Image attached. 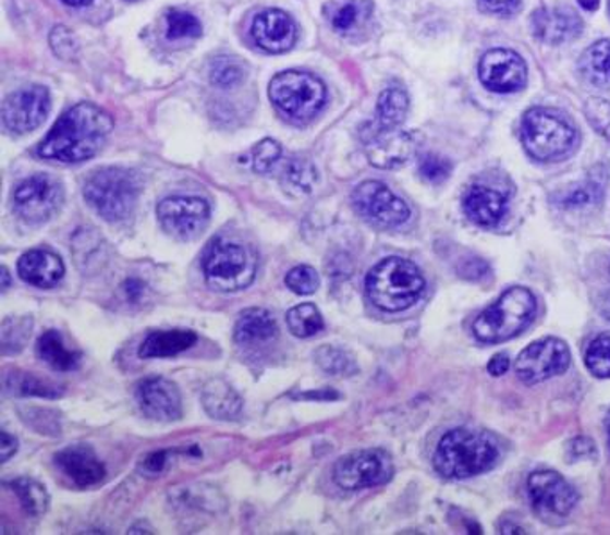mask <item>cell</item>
<instances>
[{
	"label": "cell",
	"instance_id": "6da1fadb",
	"mask_svg": "<svg viewBox=\"0 0 610 535\" xmlns=\"http://www.w3.org/2000/svg\"><path fill=\"white\" fill-rule=\"evenodd\" d=\"M111 131L110 113L90 102H80L58 119L38 146V156L60 163H83L105 147Z\"/></svg>",
	"mask_w": 610,
	"mask_h": 535
},
{
	"label": "cell",
	"instance_id": "7a4b0ae2",
	"mask_svg": "<svg viewBox=\"0 0 610 535\" xmlns=\"http://www.w3.org/2000/svg\"><path fill=\"white\" fill-rule=\"evenodd\" d=\"M500 459V446L484 430L455 428L448 431L434 455L437 473L450 481H464L492 470Z\"/></svg>",
	"mask_w": 610,
	"mask_h": 535
},
{
	"label": "cell",
	"instance_id": "3957f363",
	"mask_svg": "<svg viewBox=\"0 0 610 535\" xmlns=\"http://www.w3.org/2000/svg\"><path fill=\"white\" fill-rule=\"evenodd\" d=\"M425 276L414 262L389 256L369 270L366 292L370 303L383 312H403L425 292Z\"/></svg>",
	"mask_w": 610,
	"mask_h": 535
},
{
	"label": "cell",
	"instance_id": "277c9868",
	"mask_svg": "<svg viewBox=\"0 0 610 535\" xmlns=\"http://www.w3.org/2000/svg\"><path fill=\"white\" fill-rule=\"evenodd\" d=\"M141 192V175L121 167L91 172L83 189L86 203L108 222H121L133 216Z\"/></svg>",
	"mask_w": 610,
	"mask_h": 535
},
{
	"label": "cell",
	"instance_id": "5b68a950",
	"mask_svg": "<svg viewBox=\"0 0 610 535\" xmlns=\"http://www.w3.org/2000/svg\"><path fill=\"white\" fill-rule=\"evenodd\" d=\"M206 283L217 292L244 291L255 281L258 255L251 245L224 236L213 239L203 258Z\"/></svg>",
	"mask_w": 610,
	"mask_h": 535
},
{
	"label": "cell",
	"instance_id": "8992f818",
	"mask_svg": "<svg viewBox=\"0 0 610 535\" xmlns=\"http://www.w3.org/2000/svg\"><path fill=\"white\" fill-rule=\"evenodd\" d=\"M537 300L525 287H512L473 323V333L484 344H498L520 336L536 316Z\"/></svg>",
	"mask_w": 610,
	"mask_h": 535
},
{
	"label": "cell",
	"instance_id": "52a82bcc",
	"mask_svg": "<svg viewBox=\"0 0 610 535\" xmlns=\"http://www.w3.org/2000/svg\"><path fill=\"white\" fill-rule=\"evenodd\" d=\"M521 141L526 153L539 161H551L568 155L576 142L570 121L556 111L534 108L526 111L521 124Z\"/></svg>",
	"mask_w": 610,
	"mask_h": 535
},
{
	"label": "cell",
	"instance_id": "ba28073f",
	"mask_svg": "<svg viewBox=\"0 0 610 535\" xmlns=\"http://www.w3.org/2000/svg\"><path fill=\"white\" fill-rule=\"evenodd\" d=\"M269 97L292 121L308 122L325 108L326 86L316 75L286 71L270 81Z\"/></svg>",
	"mask_w": 610,
	"mask_h": 535
},
{
	"label": "cell",
	"instance_id": "9c48e42d",
	"mask_svg": "<svg viewBox=\"0 0 610 535\" xmlns=\"http://www.w3.org/2000/svg\"><path fill=\"white\" fill-rule=\"evenodd\" d=\"M394 475V464L387 451L378 448L353 451L342 457L333 467V481L344 490L370 489L383 486Z\"/></svg>",
	"mask_w": 610,
	"mask_h": 535
},
{
	"label": "cell",
	"instance_id": "30bf717a",
	"mask_svg": "<svg viewBox=\"0 0 610 535\" xmlns=\"http://www.w3.org/2000/svg\"><path fill=\"white\" fill-rule=\"evenodd\" d=\"M65 192L52 175L35 174L13 192V211L27 224H41L60 211Z\"/></svg>",
	"mask_w": 610,
	"mask_h": 535
},
{
	"label": "cell",
	"instance_id": "8fae6325",
	"mask_svg": "<svg viewBox=\"0 0 610 535\" xmlns=\"http://www.w3.org/2000/svg\"><path fill=\"white\" fill-rule=\"evenodd\" d=\"M534 512L548 525H561L575 509L578 495L556 471H536L528 478Z\"/></svg>",
	"mask_w": 610,
	"mask_h": 535
},
{
	"label": "cell",
	"instance_id": "7c38bea8",
	"mask_svg": "<svg viewBox=\"0 0 610 535\" xmlns=\"http://www.w3.org/2000/svg\"><path fill=\"white\" fill-rule=\"evenodd\" d=\"M356 211L370 224L398 228L411 219V208L380 181H364L351 195Z\"/></svg>",
	"mask_w": 610,
	"mask_h": 535
},
{
	"label": "cell",
	"instance_id": "4fadbf2b",
	"mask_svg": "<svg viewBox=\"0 0 610 535\" xmlns=\"http://www.w3.org/2000/svg\"><path fill=\"white\" fill-rule=\"evenodd\" d=\"M570 348L561 339L546 337L528 345L515 361V375L526 386H536L540 381L550 380L562 375L570 367Z\"/></svg>",
	"mask_w": 610,
	"mask_h": 535
},
{
	"label": "cell",
	"instance_id": "5bb4252c",
	"mask_svg": "<svg viewBox=\"0 0 610 535\" xmlns=\"http://www.w3.org/2000/svg\"><path fill=\"white\" fill-rule=\"evenodd\" d=\"M156 216L169 235L191 241L199 236L210 222V205L200 197L174 195L161 200Z\"/></svg>",
	"mask_w": 610,
	"mask_h": 535
},
{
	"label": "cell",
	"instance_id": "9a60e30c",
	"mask_svg": "<svg viewBox=\"0 0 610 535\" xmlns=\"http://www.w3.org/2000/svg\"><path fill=\"white\" fill-rule=\"evenodd\" d=\"M50 97L44 86H25L5 97L2 105L4 127L15 135H25L36 130L49 115Z\"/></svg>",
	"mask_w": 610,
	"mask_h": 535
},
{
	"label": "cell",
	"instance_id": "2e32d148",
	"mask_svg": "<svg viewBox=\"0 0 610 535\" xmlns=\"http://www.w3.org/2000/svg\"><path fill=\"white\" fill-rule=\"evenodd\" d=\"M481 85L498 94H511L525 86L526 65L514 50L492 49L480 60Z\"/></svg>",
	"mask_w": 610,
	"mask_h": 535
},
{
	"label": "cell",
	"instance_id": "e0dca14e",
	"mask_svg": "<svg viewBox=\"0 0 610 535\" xmlns=\"http://www.w3.org/2000/svg\"><path fill=\"white\" fill-rule=\"evenodd\" d=\"M367 158L378 169H395L405 166L417 153V138L406 131H381L362 135Z\"/></svg>",
	"mask_w": 610,
	"mask_h": 535
},
{
	"label": "cell",
	"instance_id": "ac0fdd59",
	"mask_svg": "<svg viewBox=\"0 0 610 535\" xmlns=\"http://www.w3.org/2000/svg\"><path fill=\"white\" fill-rule=\"evenodd\" d=\"M136 401L144 415L152 421L172 423L183 415L180 389L167 378H147L142 381L136 389Z\"/></svg>",
	"mask_w": 610,
	"mask_h": 535
},
{
	"label": "cell",
	"instance_id": "d6986e66",
	"mask_svg": "<svg viewBox=\"0 0 610 535\" xmlns=\"http://www.w3.org/2000/svg\"><path fill=\"white\" fill-rule=\"evenodd\" d=\"M582 19L570 5L542 8L532 15V33L537 40L559 46L582 33Z\"/></svg>",
	"mask_w": 610,
	"mask_h": 535
},
{
	"label": "cell",
	"instance_id": "ffe728a7",
	"mask_svg": "<svg viewBox=\"0 0 610 535\" xmlns=\"http://www.w3.org/2000/svg\"><path fill=\"white\" fill-rule=\"evenodd\" d=\"M251 36L260 49L270 54H281L294 46L297 29L285 11L267 10L253 21Z\"/></svg>",
	"mask_w": 610,
	"mask_h": 535
},
{
	"label": "cell",
	"instance_id": "44dd1931",
	"mask_svg": "<svg viewBox=\"0 0 610 535\" xmlns=\"http://www.w3.org/2000/svg\"><path fill=\"white\" fill-rule=\"evenodd\" d=\"M56 465L81 489L97 486L105 481L106 467L88 446H69L56 455Z\"/></svg>",
	"mask_w": 610,
	"mask_h": 535
},
{
	"label": "cell",
	"instance_id": "7402d4cb",
	"mask_svg": "<svg viewBox=\"0 0 610 535\" xmlns=\"http://www.w3.org/2000/svg\"><path fill=\"white\" fill-rule=\"evenodd\" d=\"M16 270L25 283L38 289H52L63 280L65 264L50 251L35 250L21 256Z\"/></svg>",
	"mask_w": 610,
	"mask_h": 535
},
{
	"label": "cell",
	"instance_id": "603a6c76",
	"mask_svg": "<svg viewBox=\"0 0 610 535\" xmlns=\"http://www.w3.org/2000/svg\"><path fill=\"white\" fill-rule=\"evenodd\" d=\"M507 197L490 186H471L464 195L465 216L475 224L492 228L498 224L507 214Z\"/></svg>",
	"mask_w": 610,
	"mask_h": 535
},
{
	"label": "cell",
	"instance_id": "cb8c5ba5",
	"mask_svg": "<svg viewBox=\"0 0 610 535\" xmlns=\"http://www.w3.org/2000/svg\"><path fill=\"white\" fill-rule=\"evenodd\" d=\"M197 333L192 330L152 331L142 342L138 355L141 358H171L196 345Z\"/></svg>",
	"mask_w": 610,
	"mask_h": 535
},
{
	"label": "cell",
	"instance_id": "d4e9b609",
	"mask_svg": "<svg viewBox=\"0 0 610 535\" xmlns=\"http://www.w3.org/2000/svg\"><path fill=\"white\" fill-rule=\"evenodd\" d=\"M408 113V96L403 88H387L381 92L378 106H376V119L367 124L361 135L367 133H381V131L398 130Z\"/></svg>",
	"mask_w": 610,
	"mask_h": 535
},
{
	"label": "cell",
	"instance_id": "484cf974",
	"mask_svg": "<svg viewBox=\"0 0 610 535\" xmlns=\"http://www.w3.org/2000/svg\"><path fill=\"white\" fill-rule=\"evenodd\" d=\"M200 401H203L205 411L213 420H235L242 411L241 396L236 394V390L228 381L220 380V378L206 384L203 394H200Z\"/></svg>",
	"mask_w": 610,
	"mask_h": 535
},
{
	"label": "cell",
	"instance_id": "4316f807",
	"mask_svg": "<svg viewBox=\"0 0 610 535\" xmlns=\"http://www.w3.org/2000/svg\"><path fill=\"white\" fill-rule=\"evenodd\" d=\"M36 351L41 361L49 365L50 369L60 370V373H69L75 370L83 361V353L72 350L66 345L65 339L58 330H47L44 336L38 339Z\"/></svg>",
	"mask_w": 610,
	"mask_h": 535
},
{
	"label": "cell",
	"instance_id": "83f0119b",
	"mask_svg": "<svg viewBox=\"0 0 610 535\" xmlns=\"http://www.w3.org/2000/svg\"><path fill=\"white\" fill-rule=\"evenodd\" d=\"M278 336V325L266 308H249L242 312L235 325V341L241 344H260Z\"/></svg>",
	"mask_w": 610,
	"mask_h": 535
},
{
	"label": "cell",
	"instance_id": "f1b7e54d",
	"mask_svg": "<svg viewBox=\"0 0 610 535\" xmlns=\"http://www.w3.org/2000/svg\"><path fill=\"white\" fill-rule=\"evenodd\" d=\"M581 72L589 85L610 88V40L596 41L582 54Z\"/></svg>",
	"mask_w": 610,
	"mask_h": 535
},
{
	"label": "cell",
	"instance_id": "f546056e",
	"mask_svg": "<svg viewBox=\"0 0 610 535\" xmlns=\"http://www.w3.org/2000/svg\"><path fill=\"white\" fill-rule=\"evenodd\" d=\"M280 180L285 192L295 195V197L312 194L317 183L316 166L306 158L295 156V158L286 161L283 171H281Z\"/></svg>",
	"mask_w": 610,
	"mask_h": 535
},
{
	"label": "cell",
	"instance_id": "4dcf8cb0",
	"mask_svg": "<svg viewBox=\"0 0 610 535\" xmlns=\"http://www.w3.org/2000/svg\"><path fill=\"white\" fill-rule=\"evenodd\" d=\"M5 392L15 396H38V398H60L63 390L47 380H40L33 373L11 370L4 376Z\"/></svg>",
	"mask_w": 610,
	"mask_h": 535
},
{
	"label": "cell",
	"instance_id": "1f68e13d",
	"mask_svg": "<svg viewBox=\"0 0 610 535\" xmlns=\"http://www.w3.org/2000/svg\"><path fill=\"white\" fill-rule=\"evenodd\" d=\"M286 326L297 339H310L325 328V319L316 305L303 303L286 312Z\"/></svg>",
	"mask_w": 610,
	"mask_h": 535
},
{
	"label": "cell",
	"instance_id": "d6a6232c",
	"mask_svg": "<svg viewBox=\"0 0 610 535\" xmlns=\"http://www.w3.org/2000/svg\"><path fill=\"white\" fill-rule=\"evenodd\" d=\"M11 489L19 496L24 511L35 518L46 514L49 509V495L46 487L33 478H16L10 482Z\"/></svg>",
	"mask_w": 610,
	"mask_h": 535
},
{
	"label": "cell",
	"instance_id": "836d02e7",
	"mask_svg": "<svg viewBox=\"0 0 610 535\" xmlns=\"http://www.w3.org/2000/svg\"><path fill=\"white\" fill-rule=\"evenodd\" d=\"M373 13V2L369 0H345L331 15V25L339 33H350L361 27Z\"/></svg>",
	"mask_w": 610,
	"mask_h": 535
},
{
	"label": "cell",
	"instance_id": "e575fe53",
	"mask_svg": "<svg viewBox=\"0 0 610 535\" xmlns=\"http://www.w3.org/2000/svg\"><path fill=\"white\" fill-rule=\"evenodd\" d=\"M316 362L320 369L333 376H350L356 370L355 361L347 351L337 345H322L316 351Z\"/></svg>",
	"mask_w": 610,
	"mask_h": 535
},
{
	"label": "cell",
	"instance_id": "d590c367",
	"mask_svg": "<svg viewBox=\"0 0 610 535\" xmlns=\"http://www.w3.org/2000/svg\"><path fill=\"white\" fill-rule=\"evenodd\" d=\"M245 77V69L241 61L231 56H219L211 61L210 80L220 88H231L242 83Z\"/></svg>",
	"mask_w": 610,
	"mask_h": 535
},
{
	"label": "cell",
	"instance_id": "8d00e7d4",
	"mask_svg": "<svg viewBox=\"0 0 610 535\" xmlns=\"http://www.w3.org/2000/svg\"><path fill=\"white\" fill-rule=\"evenodd\" d=\"M200 33H203L200 22L192 13L183 10L169 11V15H167V36L171 40L197 38Z\"/></svg>",
	"mask_w": 610,
	"mask_h": 535
},
{
	"label": "cell",
	"instance_id": "74e56055",
	"mask_svg": "<svg viewBox=\"0 0 610 535\" xmlns=\"http://www.w3.org/2000/svg\"><path fill=\"white\" fill-rule=\"evenodd\" d=\"M587 369L598 378H610V336L596 337L586 351Z\"/></svg>",
	"mask_w": 610,
	"mask_h": 535
},
{
	"label": "cell",
	"instance_id": "f35d334b",
	"mask_svg": "<svg viewBox=\"0 0 610 535\" xmlns=\"http://www.w3.org/2000/svg\"><path fill=\"white\" fill-rule=\"evenodd\" d=\"M285 285L297 295H310L320 287V278L314 267L300 266L289 270L285 276Z\"/></svg>",
	"mask_w": 610,
	"mask_h": 535
},
{
	"label": "cell",
	"instance_id": "ab89813d",
	"mask_svg": "<svg viewBox=\"0 0 610 535\" xmlns=\"http://www.w3.org/2000/svg\"><path fill=\"white\" fill-rule=\"evenodd\" d=\"M281 158V146L272 138L261 141L253 149V169L258 174H269Z\"/></svg>",
	"mask_w": 610,
	"mask_h": 535
},
{
	"label": "cell",
	"instance_id": "60d3db41",
	"mask_svg": "<svg viewBox=\"0 0 610 535\" xmlns=\"http://www.w3.org/2000/svg\"><path fill=\"white\" fill-rule=\"evenodd\" d=\"M601 189L598 185H593V183H586V185H576L570 191L564 192V194L557 197V205H561L562 208H581V206L593 205L598 200V194H600Z\"/></svg>",
	"mask_w": 610,
	"mask_h": 535
},
{
	"label": "cell",
	"instance_id": "b9f144b4",
	"mask_svg": "<svg viewBox=\"0 0 610 535\" xmlns=\"http://www.w3.org/2000/svg\"><path fill=\"white\" fill-rule=\"evenodd\" d=\"M419 172L430 183H442L451 174L450 161L437 155H426L420 158Z\"/></svg>",
	"mask_w": 610,
	"mask_h": 535
},
{
	"label": "cell",
	"instance_id": "7bdbcfd3",
	"mask_svg": "<svg viewBox=\"0 0 610 535\" xmlns=\"http://www.w3.org/2000/svg\"><path fill=\"white\" fill-rule=\"evenodd\" d=\"M587 119L596 130L610 136V105L603 99H590L586 106Z\"/></svg>",
	"mask_w": 610,
	"mask_h": 535
},
{
	"label": "cell",
	"instance_id": "ee69618b",
	"mask_svg": "<svg viewBox=\"0 0 610 535\" xmlns=\"http://www.w3.org/2000/svg\"><path fill=\"white\" fill-rule=\"evenodd\" d=\"M50 46L54 49L56 54L60 56L61 60H72L75 50H77L71 31L65 29V27H54L52 35H50Z\"/></svg>",
	"mask_w": 610,
	"mask_h": 535
},
{
	"label": "cell",
	"instance_id": "f6af8a7d",
	"mask_svg": "<svg viewBox=\"0 0 610 535\" xmlns=\"http://www.w3.org/2000/svg\"><path fill=\"white\" fill-rule=\"evenodd\" d=\"M478 5L484 13L509 16L520 10L521 0H478Z\"/></svg>",
	"mask_w": 610,
	"mask_h": 535
},
{
	"label": "cell",
	"instance_id": "bcb514c9",
	"mask_svg": "<svg viewBox=\"0 0 610 535\" xmlns=\"http://www.w3.org/2000/svg\"><path fill=\"white\" fill-rule=\"evenodd\" d=\"M167 464V451H156V453H150L147 457L144 464H142V470H146L149 475H160L163 467Z\"/></svg>",
	"mask_w": 610,
	"mask_h": 535
},
{
	"label": "cell",
	"instance_id": "7dc6e473",
	"mask_svg": "<svg viewBox=\"0 0 610 535\" xmlns=\"http://www.w3.org/2000/svg\"><path fill=\"white\" fill-rule=\"evenodd\" d=\"M509 369H511V358L507 353H498V355L492 356L489 365H487V370L492 376H503Z\"/></svg>",
	"mask_w": 610,
	"mask_h": 535
},
{
	"label": "cell",
	"instance_id": "c3c4849f",
	"mask_svg": "<svg viewBox=\"0 0 610 535\" xmlns=\"http://www.w3.org/2000/svg\"><path fill=\"white\" fill-rule=\"evenodd\" d=\"M19 450V442L15 437L10 436L8 431H0V451H2V462L10 461L11 457L15 455Z\"/></svg>",
	"mask_w": 610,
	"mask_h": 535
},
{
	"label": "cell",
	"instance_id": "681fc988",
	"mask_svg": "<svg viewBox=\"0 0 610 535\" xmlns=\"http://www.w3.org/2000/svg\"><path fill=\"white\" fill-rule=\"evenodd\" d=\"M124 292L125 295H127V300L138 301L141 300V295L144 294V285H142V281L131 278V280L124 283Z\"/></svg>",
	"mask_w": 610,
	"mask_h": 535
},
{
	"label": "cell",
	"instance_id": "f907efd6",
	"mask_svg": "<svg viewBox=\"0 0 610 535\" xmlns=\"http://www.w3.org/2000/svg\"><path fill=\"white\" fill-rule=\"evenodd\" d=\"M571 450L575 451V457H586L590 455L595 448H593V442L587 439H576L571 442Z\"/></svg>",
	"mask_w": 610,
	"mask_h": 535
},
{
	"label": "cell",
	"instance_id": "816d5d0a",
	"mask_svg": "<svg viewBox=\"0 0 610 535\" xmlns=\"http://www.w3.org/2000/svg\"><path fill=\"white\" fill-rule=\"evenodd\" d=\"M300 398H314V400H337L339 394L333 390H322V392H308V394L300 396Z\"/></svg>",
	"mask_w": 610,
	"mask_h": 535
},
{
	"label": "cell",
	"instance_id": "f5cc1de1",
	"mask_svg": "<svg viewBox=\"0 0 610 535\" xmlns=\"http://www.w3.org/2000/svg\"><path fill=\"white\" fill-rule=\"evenodd\" d=\"M578 4H581L586 11H595L598 10L600 0H578Z\"/></svg>",
	"mask_w": 610,
	"mask_h": 535
},
{
	"label": "cell",
	"instance_id": "db71d44e",
	"mask_svg": "<svg viewBox=\"0 0 610 535\" xmlns=\"http://www.w3.org/2000/svg\"><path fill=\"white\" fill-rule=\"evenodd\" d=\"M61 2H65L66 5H72V8H81V5L90 4L91 0H61Z\"/></svg>",
	"mask_w": 610,
	"mask_h": 535
},
{
	"label": "cell",
	"instance_id": "11a10c76",
	"mask_svg": "<svg viewBox=\"0 0 610 535\" xmlns=\"http://www.w3.org/2000/svg\"><path fill=\"white\" fill-rule=\"evenodd\" d=\"M2 280H4V283H2V289H4V291H8V289H10V272H8V269H2Z\"/></svg>",
	"mask_w": 610,
	"mask_h": 535
},
{
	"label": "cell",
	"instance_id": "9f6ffc18",
	"mask_svg": "<svg viewBox=\"0 0 610 535\" xmlns=\"http://www.w3.org/2000/svg\"><path fill=\"white\" fill-rule=\"evenodd\" d=\"M606 428H607V437H609V446H610V412L609 415H607Z\"/></svg>",
	"mask_w": 610,
	"mask_h": 535
},
{
	"label": "cell",
	"instance_id": "6f0895ef",
	"mask_svg": "<svg viewBox=\"0 0 610 535\" xmlns=\"http://www.w3.org/2000/svg\"><path fill=\"white\" fill-rule=\"evenodd\" d=\"M609 8H610V4H609Z\"/></svg>",
	"mask_w": 610,
	"mask_h": 535
}]
</instances>
